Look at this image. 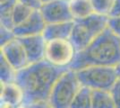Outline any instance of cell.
<instances>
[{
  "mask_svg": "<svg viewBox=\"0 0 120 108\" xmlns=\"http://www.w3.org/2000/svg\"><path fill=\"white\" fill-rule=\"evenodd\" d=\"M108 27L115 33L116 35L120 37V16H115V17L109 16Z\"/></svg>",
  "mask_w": 120,
  "mask_h": 108,
  "instance_id": "ffe728a7",
  "label": "cell"
},
{
  "mask_svg": "<svg viewBox=\"0 0 120 108\" xmlns=\"http://www.w3.org/2000/svg\"><path fill=\"white\" fill-rule=\"evenodd\" d=\"M81 87L76 70L68 68L55 83L49 100L55 108H70Z\"/></svg>",
  "mask_w": 120,
  "mask_h": 108,
  "instance_id": "277c9868",
  "label": "cell"
},
{
  "mask_svg": "<svg viewBox=\"0 0 120 108\" xmlns=\"http://www.w3.org/2000/svg\"><path fill=\"white\" fill-rule=\"evenodd\" d=\"M0 108H14V106L5 102H0Z\"/></svg>",
  "mask_w": 120,
  "mask_h": 108,
  "instance_id": "d4e9b609",
  "label": "cell"
},
{
  "mask_svg": "<svg viewBox=\"0 0 120 108\" xmlns=\"http://www.w3.org/2000/svg\"><path fill=\"white\" fill-rule=\"evenodd\" d=\"M47 24L74 21L70 0H53L43 4L40 9Z\"/></svg>",
  "mask_w": 120,
  "mask_h": 108,
  "instance_id": "52a82bcc",
  "label": "cell"
},
{
  "mask_svg": "<svg viewBox=\"0 0 120 108\" xmlns=\"http://www.w3.org/2000/svg\"><path fill=\"white\" fill-rule=\"evenodd\" d=\"M24 47L25 52L30 63L41 61L45 60V51L47 41L43 34L18 37Z\"/></svg>",
  "mask_w": 120,
  "mask_h": 108,
  "instance_id": "9c48e42d",
  "label": "cell"
},
{
  "mask_svg": "<svg viewBox=\"0 0 120 108\" xmlns=\"http://www.w3.org/2000/svg\"><path fill=\"white\" fill-rule=\"evenodd\" d=\"M0 54L18 71L27 67L30 62L25 52L24 47L18 37H15L6 44L1 46Z\"/></svg>",
  "mask_w": 120,
  "mask_h": 108,
  "instance_id": "ba28073f",
  "label": "cell"
},
{
  "mask_svg": "<svg viewBox=\"0 0 120 108\" xmlns=\"http://www.w3.org/2000/svg\"><path fill=\"white\" fill-rule=\"evenodd\" d=\"M0 102L10 104L13 106H16L23 104L24 93L22 88L16 82L4 83L1 82Z\"/></svg>",
  "mask_w": 120,
  "mask_h": 108,
  "instance_id": "7c38bea8",
  "label": "cell"
},
{
  "mask_svg": "<svg viewBox=\"0 0 120 108\" xmlns=\"http://www.w3.org/2000/svg\"><path fill=\"white\" fill-rule=\"evenodd\" d=\"M115 67V70H116V76H117V77L118 78H120V62H118L116 66H114Z\"/></svg>",
  "mask_w": 120,
  "mask_h": 108,
  "instance_id": "484cf974",
  "label": "cell"
},
{
  "mask_svg": "<svg viewBox=\"0 0 120 108\" xmlns=\"http://www.w3.org/2000/svg\"><path fill=\"white\" fill-rule=\"evenodd\" d=\"M18 1L31 7L32 9H35V10L36 9H40L42 5H43L41 0H18Z\"/></svg>",
  "mask_w": 120,
  "mask_h": 108,
  "instance_id": "603a6c76",
  "label": "cell"
},
{
  "mask_svg": "<svg viewBox=\"0 0 120 108\" xmlns=\"http://www.w3.org/2000/svg\"><path fill=\"white\" fill-rule=\"evenodd\" d=\"M14 108H28V105H26L24 104H19V105L14 106Z\"/></svg>",
  "mask_w": 120,
  "mask_h": 108,
  "instance_id": "4316f807",
  "label": "cell"
},
{
  "mask_svg": "<svg viewBox=\"0 0 120 108\" xmlns=\"http://www.w3.org/2000/svg\"><path fill=\"white\" fill-rule=\"evenodd\" d=\"M109 17H115V16H120V0H115L113 6L111 8L109 15Z\"/></svg>",
  "mask_w": 120,
  "mask_h": 108,
  "instance_id": "cb8c5ba5",
  "label": "cell"
},
{
  "mask_svg": "<svg viewBox=\"0 0 120 108\" xmlns=\"http://www.w3.org/2000/svg\"><path fill=\"white\" fill-rule=\"evenodd\" d=\"M92 106V89L82 86L75 96L70 108H91Z\"/></svg>",
  "mask_w": 120,
  "mask_h": 108,
  "instance_id": "9a60e30c",
  "label": "cell"
},
{
  "mask_svg": "<svg viewBox=\"0 0 120 108\" xmlns=\"http://www.w3.org/2000/svg\"><path fill=\"white\" fill-rule=\"evenodd\" d=\"M17 70L0 54V81L4 83L15 82Z\"/></svg>",
  "mask_w": 120,
  "mask_h": 108,
  "instance_id": "2e32d148",
  "label": "cell"
},
{
  "mask_svg": "<svg viewBox=\"0 0 120 108\" xmlns=\"http://www.w3.org/2000/svg\"><path fill=\"white\" fill-rule=\"evenodd\" d=\"M70 8L74 19H82L95 13L90 0H70Z\"/></svg>",
  "mask_w": 120,
  "mask_h": 108,
  "instance_id": "4fadbf2b",
  "label": "cell"
},
{
  "mask_svg": "<svg viewBox=\"0 0 120 108\" xmlns=\"http://www.w3.org/2000/svg\"><path fill=\"white\" fill-rule=\"evenodd\" d=\"M110 93L114 99L116 108H120V78H117L114 86L110 89Z\"/></svg>",
  "mask_w": 120,
  "mask_h": 108,
  "instance_id": "44dd1931",
  "label": "cell"
},
{
  "mask_svg": "<svg viewBox=\"0 0 120 108\" xmlns=\"http://www.w3.org/2000/svg\"><path fill=\"white\" fill-rule=\"evenodd\" d=\"M66 69L55 67L44 60L18 70L15 82L23 90V104L30 105L37 101L48 100L55 83Z\"/></svg>",
  "mask_w": 120,
  "mask_h": 108,
  "instance_id": "6da1fadb",
  "label": "cell"
},
{
  "mask_svg": "<svg viewBox=\"0 0 120 108\" xmlns=\"http://www.w3.org/2000/svg\"><path fill=\"white\" fill-rule=\"evenodd\" d=\"M120 62V37L108 27L88 46L77 52L70 68L90 66H116Z\"/></svg>",
  "mask_w": 120,
  "mask_h": 108,
  "instance_id": "7a4b0ae2",
  "label": "cell"
},
{
  "mask_svg": "<svg viewBox=\"0 0 120 108\" xmlns=\"http://www.w3.org/2000/svg\"><path fill=\"white\" fill-rule=\"evenodd\" d=\"M77 51L70 39H58L47 41L45 60L61 68H70Z\"/></svg>",
  "mask_w": 120,
  "mask_h": 108,
  "instance_id": "8992f818",
  "label": "cell"
},
{
  "mask_svg": "<svg viewBox=\"0 0 120 108\" xmlns=\"http://www.w3.org/2000/svg\"><path fill=\"white\" fill-rule=\"evenodd\" d=\"M51 1H53V0H41L42 4H46V3H49V2H51Z\"/></svg>",
  "mask_w": 120,
  "mask_h": 108,
  "instance_id": "83f0119b",
  "label": "cell"
},
{
  "mask_svg": "<svg viewBox=\"0 0 120 108\" xmlns=\"http://www.w3.org/2000/svg\"><path fill=\"white\" fill-rule=\"evenodd\" d=\"M95 13L109 16L115 0H90Z\"/></svg>",
  "mask_w": 120,
  "mask_h": 108,
  "instance_id": "ac0fdd59",
  "label": "cell"
},
{
  "mask_svg": "<svg viewBox=\"0 0 120 108\" xmlns=\"http://www.w3.org/2000/svg\"><path fill=\"white\" fill-rule=\"evenodd\" d=\"M82 86L92 90H109L117 80L114 66H90L76 70Z\"/></svg>",
  "mask_w": 120,
  "mask_h": 108,
  "instance_id": "5b68a950",
  "label": "cell"
},
{
  "mask_svg": "<svg viewBox=\"0 0 120 108\" xmlns=\"http://www.w3.org/2000/svg\"><path fill=\"white\" fill-rule=\"evenodd\" d=\"M34 10L35 9H32L30 6L17 1L13 10V21L15 27L22 24L26 19H28Z\"/></svg>",
  "mask_w": 120,
  "mask_h": 108,
  "instance_id": "e0dca14e",
  "label": "cell"
},
{
  "mask_svg": "<svg viewBox=\"0 0 120 108\" xmlns=\"http://www.w3.org/2000/svg\"><path fill=\"white\" fill-rule=\"evenodd\" d=\"M75 20L62 23L47 24L43 31V36L47 41L58 39H70Z\"/></svg>",
  "mask_w": 120,
  "mask_h": 108,
  "instance_id": "8fae6325",
  "label": "cell"
},
{
  "mask_svg": "<svg viewBox=\"0 0 120 108\" xmlns=\"http://www.w3.org/2000/svg\"><path fill=\"white\" fill-rule=\"evenodd\" d=\"M91 108H116L114 99L109 90H92Z\"/></svg>",
  "mask_w": 120,
  "mask_h": 108,
  "instance_id": "5bb4252c",
  "label": "cell"
},
{
  "mask_svg": "<svg viewBox=\"0 0 120 108\" xmlns=\"http://www.w3.org/2000/svg\"><path fill=\"white\" fill-rule=\"evenodd\" d=\"M47 24L44 17L40 9H36L32 12L28 19L15 26L14 32L16 37H25V36L42 34Z\"/></svg>",
  "mask_w": 120,
  "mask_h": 108,
  "instance_id": "30bf717a",
  "label": "cell"
},
{
  "mask_svg": "<svg viewBox=\"0 0 120 108\" xmlns=\"http://www.w3.org/2000/svg\"><path fill=\"white\" fill-rule=\"evenodd\" d=\"M5 1H7V0H0V3H4Z\"/></svg>",
  "mask_w": 120,
  "mask_h": 108,
  "instance_id": "f1b7e54d",
  "label": "cell"
},
{
  "mask_svg": "<svg viewBox=\"0 0 120 108\" xmlns=\"http://www.w3.org/2000/svg\"><path fill=\"white\" fill-rule=\"evenodd\" d=\"M109 16L93 13L82 19L75 20L70 40L77 52L83 50L108 28Z\"/></svg>",
  "mask_w": 120,
  "mask_h": 108,
  "instance_id": "3957f363",
  "label": "cell"
},
{
  "mask_svg": "<svg viewBox=\"0 0 120 108\" xmlns=\"http://www.w3.org/2000/svg\"><path fill=\"white\" fill-rule=\"evenodd\" d=\"M15 34L13 29H9L7 27L0 25V47L6 44L7 42L15 39Z\"/></svg>",
  "mask_w": 120,
  "mask_h": 108,
  "instance_id": "d6986e66",
  "label": "cell"
},
{
  "mask_svg": "<svg viewBox=\"0 0 120 108\" xmlns=\"http://www.w3.org/2000/svg\"><path fill=\"white\" fill-rule=\"evenodd\" d=\"M28 108H55V106L48 100H40L28 105Z\"/></svg>",
  "mask_w": 120,
  "mask_h": 108,
  "instance_id": "7402d4cb",
  "label": "cell"
}]
</instances>
